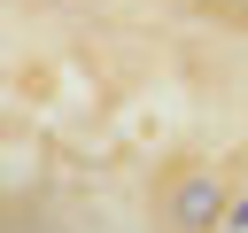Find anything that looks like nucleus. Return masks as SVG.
<instances>
[{
	"label": "nucleus",
	"mask_w": 248,
	"mask_h": 233,
	"mask_svg": "<svg viewBox=\"0 0 248 233\" xmlns=\"http://www.w3.org/2000/svg\"><path fill=\"white\" fill-rule=\"evenodd\" d=\"M225 233H248V194H240V202L225 210Z\"/></svg>",
	"instance_id": "2"
},
{
	"label": "nucleus",
	"mask_w": 248,
	"mask_h": 233,
	"mask_svg": "<svg viewBox=\"0 0 248 233\" xmlns=\"http://www.w3.org/2000/svg\"><path fill=\"white\" fill-rule=\"evenodd\" d=\"M225 179L217 171H178L170 186H163V225H178V233H209V225H225Z\"/></svg>",
	"instance_id": "1"
}]
</instances>
